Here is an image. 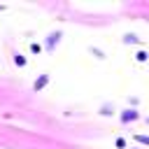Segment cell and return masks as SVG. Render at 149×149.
<instances>
[{"label":"cell","instance_id":"1","mask_svg":"<svg viewBox=\"0 0 149 149\" xmlns=\"http://www.w3.org/2000/svg\"><path fill=\"white\" fill-rule=\"evenodd\" d=\"M30 51H33V54H40V51H42V47L37 44V42H33V44H30Z\"/></svg>","mask_w":149,"mask_h":149},{"label":"cell","instance_id":"2","mask_svg":"<svg viewBox=\"0 0 149 149\" xmlns=\"http://www.w3.org/2000/svg\"><path fill=\"white\" fill-rule=\"evenodd\" d=\"M14 63H16V65H26V58H23V56H21V54H19V56H16V58H14Z\"/></svg>","mask_w":149,"mask_h":149},{"label":"cell","instance_id":"3","mask_svg":"<svg viewBox=\"0 0 149 149\" xmlns=\"http://www.w3.org/2000/svg\"><path fill=\"white\" fill-rule=\"evenodd\" d=\"M44 84H47V77H42V79H40V82H35V89H42V86H44Z\"/></svg>","mask_w":149,"mask_h":149}]
</instances>
